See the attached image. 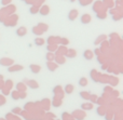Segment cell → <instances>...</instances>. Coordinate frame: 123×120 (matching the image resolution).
Wrapping results in <instances>:
<instances>
[{"label":"cell","instance_id":"obj_9","mask_svg":"<svg viewBox=\"0 0 123 120\" xmlns=\"http://www.w3.org/2000/svg\"><path fill=\"white\" fill-rule=\"evenodd\" d=\"M35 43H36V44H38V45H41V44H43V43H44V40H43V39H41V38H38V39H36V40H35Z\"/></svg>","mask_w":123,"mask_h":120},{"label":"cell","instance_id":"obj_10","mask_svg":"<svg viewBox=\"0 0 123 120\" xmlns=\"http://www.w3.org/2000/svg\"><path fill=\"white\" fill-rule=\"evenodd\" d=\"M92 107H93V105L92 104H83L82 105V108L83 109H92Z\"/></svg>","mask_w":123,"mask_h":120},{"label":"cell","instance_id":"obj_7","mask_svg":"<svg viewBox=\"0 0 123 120\" xmlns=\"http://www.w3.org/2000/svg\"><path fill=\"white\" fill-rule=\"evenodd\" d=\"M72 91H74V86H67L66 87V93H67V94L72 93Z\"/></svg>","mask_w":123,"mask_h":120},{"label":"cell","instance_id":"obj_3","mask_svg":"<svg viewBox=\"0 0 123 120\" xmlns=\"http://www.w3.org/2000/svg\"><path fill=\"white\" fill-rule=\"evenodd\" d=\"M29 68L31 69V71H32L34 74H38L39 71H40L41 67H40V66H36V65H30Z\"/></svg>","mask_w":123,"mask_h":120},{"label":"cell","instance_id":"obj_4","mask_svg":"<svg viewBox=\"0 0 123 120\" xmlns=\"http://www.w3.org/2000/svg\"><path fill=\"white\" fill-rule=\"evenodd\" d=\"M77 14H78V11L77 10H71L69 12V19H74L77 16Z\"/></svg>","mask_w":123,"mask_h":120},{"label":"cell","instance_id":"obj_8","mask_svg":"<svg viewBox=\"0 0 123 120\" xmlns=\"http://www.w3.org/2000/svg\"><path fill=\"white\" fill-rule=\"evenodd\" d=\"M19 69H23V66H14V67H10L9 71H15V70H19Z\"/></svg>","mask_w":123,"mask_h":120},{"label":"cell","instance_id":"obj_14","mask_svg":"<svg viewBox=\"0 0 123 120\" xmlns=\"http://www.w3.org/2000/svg\"><path fill=\"white\" fill-rule=\"evenodd\" d=\"M8 1H10V0H2L1 2H2V3H3V4H6V2H8Z\"/></svg>","mask_w":123,"mask_h":120},{"label":"cell","instance_id":"obj_13","mask_svg":"<svg viewBox=\"0 0 123 120\" xmlns=\"http://www.w3.org/2000/svg\"><path fill=\"white\" fill-rule=\"evenodd\" d=\"M38 11H39V10H38V8H37V9H36V8H31V9H30V12H31L32 14H34V13H37Z\"/></svg>","mask_w":123,"mask_h":120},{"label":"cell","instance_id":"obj_11","mask_svg":"<svg viewBox=\"0 0 123 120\" xmlns=\"http://www.w3.org/2000/svg\"><path fill=\"white\" fill-rule=\"evenodd\" d=\"M79 84H81V86H86V79L85 78H81L80 81H79Z\"/></svg>","mask_w":123,"mask_h":120},{"label":"cell","instance_id":"obj_1","mask_svg":"<svg viewBox=\"0 0 123 120\" xmlns=\"http://www.w3.org/2000/svg\"><path fill=\"white\" fill-rule=\"evenodd\" d=\"M81 22H82L83 24H87L91 22V16H90L89 14H84L81 16Z\"/></svg>","mask_w":123,"mask_h":120},{"label":"cell","instance_id":"obj_5","mask_svg":"<svg viewBox=\"0 0 123 120\" xmlns=\"http://www.w3.org/2000/svg\"><path fill=\"white\" fill-rule=\"evenodd\" d=\"M26 34V28L25 27H21L17 29V35H19V36H24V35Z\"/></svg>","mask_w":123,"mask_h":120},{"label":"cell","instance_id":"obj_6","mask_svg":"<svg viewBox=\"0 0 123 120\" xmlns=\"http://www.w3.org/2000/svg\"><path fill=\"white\" fill-rule=\"evenodd\" d=\"M40 13H41V15H47L48 13H49V8H48V6H43L40 10Z\"/></svg>","mask_w":123,"mask_h":120},{"label":"cell","instance_id":"obj_12","mask_svg":"<svg viewBox=\"0 0 123 120\" xmlns=\"http://www.w3.org/2000/svg\"><path fill=\"white\" fill-rule=\"evenodd\" d=\"M12 96H13V100H18L19 99V95H17V92H13Z\"/></svg>","mask_w":123,"mask_h":120},{"label":"cell","instance_id":"obj_2","mask_svg":"<svg viewBox=\"0 0 123 120\" xmlns=\"http://www.w3.org/2000/svg\"><path fill=\"white\" fill-rule=\"evenodd\" d=\"M83 55H84V58H85V60L91 61L92 58H93V53H92V51H89V50H86V51L83 53Z\"/></svg>","mask_w":123,"mask_h":120}]
</instances>
